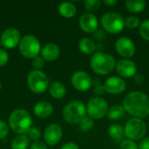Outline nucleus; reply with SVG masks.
I'll use <instances>...</instances> for the list:
<instances>
[{"instance_id":"nucleus-1","label":"nucleus","mask_w":149,"mask_h":149,"mask_svg":"<svg viewBox=\"0 0 149 149\" xmlns=\"http://www.w3.org/2000/svg\"><path fill=\"white\" fill-rule=\"evenodd\" d=\"M122 106L134 118L143 119L149 115V97L140 91H134L126 95Z\"/></svg>"},{"instance_id":"nucleus-2","label":"nucleus","mask_w":149,"mask_h":149,"mask_svg":"<svg viewBox=\"0 0 149 149\" xmlns=\"http://www.w3.org/2000/svg\"><path fill=\"white\" fill-rule=\"evenodd\" d=\"M90 66L96 74L107 75L114 70L116 62L111 54L104 52H97L90 58Z\"/></svg>"},{"instance_id":"nucleus-3","label":"nucleus","mask_w":149,"mask_h":149,"mask_svg":"<svg viewBox=\"0 0 149 149\" xmlns=\"http://www.w3.org/2000/svg\"><path fill=\"white\" fill-rule=\"evenodd\" d=\"M31 124L32 120L31 115L24 109H17L13 111L9 117V125L10 128L19 134L28 133L31 127Z\"/></svg>"},{"instance_id":"nucleus-4","label":"nucleus","mask_w":149,"mask_h":149,"mask_svg":"<svg viewBox=\"0 0 149 149\" xmlns=\"http://www.w3.org/2000/svg\"><path fill=\"white\" fill-rule=\"evenodd\" d=\"M85 116H86V107L79 100L69 102L63 109L64 120L71 124L79 123Z\"/></svg>"},{"instance_id":"nucleus-5","label":"nucleus","mask_w":149,"mask_h":149,"mask_svg":"<svg viewBox=\"0 0 149 149\" xmlns=\"http://www.w3.org/2000/svg\"><path fill=\"white\" fill-rule=\"evenodd\" d=\"M100 24L107 32L119 34L125 27V18L117 12H107L102 15Z\"/></svg>"},{"instance_id":"nucleus-6","label":"nucleus","mask_w":149,"mask_h":149,"mask_svg":"<svg viewBox=\"0 0 149 149\" xmlns=\"http://www.w3.org/2000/svg\"><path fill=\"white\" fill-rule=\"evenodd\" d=\"M125 136L128 140L136 141L142 140L147 134L146 123L139 118H132L128 120L124 127Z\"/></svg>"},{"instance_id":"nucleus-7","label":"nucleus","mask_w":149,"mask_h":149,"mask_svg":"<svg viewBox=\"0 0 149 149\" xmlns=\"http://www.w3.org/2000/svg\"><path fill=\"white\" fill-rule=\"evenodd\" d=\"M20 53L27 58H34L41 52V46L38 39L32 35L24 36L19 43Z\"/></svg>"},{"instance_id":"nucleus-8","label":"nucleus","mask_w":149,"mask_h":149,"mask_svg":"<svg viewBox=\"0 0 149 149\" xmlns=\"http://www.w3.org/2000/svg\"><path fill=\"white\" fill-rule=\"evenodd\" d=\"M109 107L107 101L100 96L92 98L86 105V113L93 120L104 118L108 112Z\"/></svg>"},{"instance_id":"nucleus-9","label":"nucleus","mask_w":149,"mask_h":149,"mask_svg":"<svg viewBox=\"0 0 149 149\" xmlns=\"http://www.w3.org/2000/svg\"><path fill=\"white\" fill-rule=\"evenodd\" d=\"M27 84L29 88L35 93H45L49 86V79L46 75L38 70L30 72L27 77Z\"/></svg>"},{"instance_id":"nucleus-10","label":"nucleus","mask_w":149,"mask_h":149,"mask_svg":"<svg viewBox=\"0 0 149 149\" xmlns=\"http://www.w3.org/2000/svg\"><path fill=\"white\" fill-rule=\"evenodd\" d=\"M72 86L79 92L88 91L93 85L92 77L86 72L79 71L72 74L71 78Z\"/></svg>"},{"instance_id":"nucleus-11","label":"nucleus","mask_w":149,"mask_h":149,"mask_svg":"<svg viewBox=\"0 0 149 149\" xmlns=\"http://www.w3.org/2000/svg\"><path fill=\"white\" fill-rule=\"evenodd\" d=\"M115 49L119 55L128 59L134 55L136 51L134 41L127 37H121L117 39L115 43Z\"/></svg>"},{"instance_id":"nucleus-12","label":"nucleus","mask_w":149,"mask_h":149,"mask_svg":"<svg viewBox=\"0 0 149 149\" xmlns=\"http://www.w3.org/2000/svg\"><path fill=\"white\" fill-rule=\"evenodd\" d=\"M115 69L118 74L122 78H134L137 74V66L135 63L128 58H123L116 63Z\"/></svg>"},{"instance_id":"nucleus-13","label":"nucleus","mask_w":149,"mask_h":149,"mask_svg":"<svg viewBox=\"0 0 149 149\" xmlns=\"http://www.w3.org/2000/svg\"><path fill=\"white\" fill-rule=\"evenodd\" d=\"M79 25L83 31L86 33H94L99 28V20L94 14L85 12L79 19Z\"/></svg>"},{"instance_id":"nucleus-14","label":"nucleus","mask_w":149,"mask_h":149,"mask_svg":"<svg viewBox=\"0 0 149 149\" xmlns=\"http://www.w3.org/2000/svg\"><path fill=\"white\" fill-rule=\"evenodd\" d=\"M105 91L110 94H120L122 93L127 87L126 81L118 76H112L106 79L104 83Z\"/></svg>"},{"instance_id":"nucleus-15","label":"nucleus","mask_w":149,"mask_h":149,"mask_svg":"<svg viewBox=\"0 0 149 149\" xmlns=\"http://www.w3.org/2000/svg\"><path fill=\"white\" fill-rule=\"evenodd\" d=\"M0 42L5 49L15 48L20 43V33L15 28H8L2 33Z\"/></svg>"},{"instance_id":"nucleus-16","label":"nucleus","mask_w":149,"mask_h":149,"mask_svg":"<svg viewBox=\"0 0 149 149\" xmlns=\"http://www.w3.org/2000/svg\"><path fill=\"white\" fill-rule=\"evenodd\" d=\"M62 128L58 124L49 125L44 133V139L45 142L50 146H54L58 144L62 138Z\"/></svg>"},{"instance_id":"nucleus-17","label":"nucleus","mask_w":149,"mask_h":149,"mask_svg":"<svg viewBox=\"0 0 149 149\" xmlns=\"http://www.w3.org/2000/svg\"><path fill=\"white\" fill-rule=\"evenodd\" d=\"M59 47L53 43H48L45 45L41 49L42 58L46 61H53L57 59L59 56Z\"/></svg>"},{"instance_id":"nucleus-18","label":"nucleus","mask_w":149,"mask_h":149,"mask_svg":"<svg viewBox=\"0 0 149 149\" xmlns=\"http://www.w3.org/2000/svg\"><path fill=\"white\" fill-rule=\"evenodd\" d=\"M33 111H34V113L38 117H39L41 119H45V118H47L52 114L53 107H52V104L49 102L40 101L35 105Z\"/></svg>"},{"instance_id":"nucleus-19","label":"nucleus","mask_w":149,"mask_h":149,"mask_svg":"<svg viewBox=\"0 0 149 149\" xmlns=\"http://www.w3.org/2000/svg\"><path fill=\"white\" fill-rule=\"evenodd\" d=\"M58 12L64 17H72L77 13L76 6L70 2H63L58 5Z\"/></svg>"},{"instance_id":"nucleus-20","label":"nucleus","mask_w":149,"mask_h":149,"mask_svg":"<svg viewBox=\"0 0 149 149\" xmlns=\"http://www.w3.org/2000/svg\"><path fill=\"white\" fill-rule=\"evenodd\" d=\"M108 135L115 142H121L125 136L124 127L120 124H113L108 128Z\"/></svg>"},{"instance_id":"nucleus-21","label":"nucleus","mask_w":149,"mask_h":149,"mask_svg":"<svg viewBox=\"0 0 149 149\" xmlns=\"http://www.w3.org/2000/svg\"><path fill=\"white\" fill-rule=\"evenodd\" d=\"M79 49L81 52L89 55L96 50V44L90 38H83L79 41Z\"/></svg>"},{"instance_id":"nucleus-22","label":"nucleus","mask_w":149,"mask_h":149,"mask_svg":"<svg viewBox=\"0 0 149 149\" xmlns=\"http://www.w3.org/2000/svg\"><path fill=\"white\" fill-rule=\"evenodd\" d=\"M49 93L53 98L59 100V99H62L65 95L66 89H65V86H64V84H62L61 82H58V81H55L50 85Z\"/></svg>"},{"instance_id":"nucleus-23","label":"nucleus","mask_w":149,"mask_h":149,"mask_svg":"<svg viewBox=\"0 0 149 149\" xmlns=\"http://www.w3.org/2000/svg\"><path fill=\"white\" fill-rule=\"evenodd\" d=\"M146 2L144 0H127L125 3L126 9L131 13H140L146 8Z\"/></svg>"},{"instance_id":"nucleus-24","label":"nucleus","mask_w":149,"mask_h":149,"mask_svg":"<svg viewBox=\"0 0 149 149\" xmlns=\"http://www.w3.org/2000/svg\"><path fill=\"white\" fill-rule=\"evenodd\" d=\"M125 113H126V111H125L123 106L114 105L108 109L107 115L108 119L111 120H119L120 119L124 117Z\"/></svg>"},{"instance_id":"nucleus-25","label":"nucleus","mask_w":149,"mask_h":149,"mask_svg":"<svg viewBox=\"0 0 149 149\" xmlns=\"http://www.w3.org/2000/svg\"><path fill=\"white\" fill-rule=\"evenodd\" d=\"M29 146V138L24 134L17 136L11 142V149H26Z\"/></svg>"},{"instance_id":"nucleus-26","label":"nucleus","mask_w":149,"mask_h":149,"mask_svg":"<svg viewBox=\"0 0 149 149\" xmlns=\"http://www.w3.org/2000/svg\"><path fill=\"white\" fill-rule=\"evenodd\" d=\"M101 3H102L101 0H86L84 2V6L88 12L92 13L93 11L99 10Z\"/></svg>"},{"instance_id":"nucleus-27","label":"nucleus","mask_w":149,"mask_h":149,"mask_svg":"<svg viewBox=\"0 0 149 149\" xmlns=\"http://www.w3.org/2000/svg\"><path fill=\"white\" fill-rule=\"evenodd\" d=\"M139 32L141 37L149 41V19H144L139 27Z\"/></svg>"},{"instance_id":"nucleus-28","label":"nucleus","mask_w":149,"mask_h":149,"mask_svg":"<svg viewBox=\"0 0 149 149\" xmlns=\"http://www.w3.org/2000/svg\"><path fill=\"white\" fill-rule=\"evenodd\" d=\"M141 20L136 16H128L127 18H125V26H127L129 29H135L140 27L141 25Z\"/></svg>"},{"instance_id":"nucleus-29","label":"nucleus","mask_w":149,"mask_h":149,"mask_svg":"<svg viewBox=\"0 0 149 149\" xmlns=\"http://www.w3.org/2000/svg\"><path fill=\"white\" fill-rule=\"evenodd\" d=\"M93 126H94L93 119H92L88 115L87 116H85L81 120V121L79 122V127H80L81 130L84 131V132H87V131L91 130L93 127Z\"/></svg>"},{"instance_id":"nucleus-30","label":"nucleus","mask_w":149,"mask_h":149,"mask_svg":"<svg viewBox=\"0 0 149 149\" xmlns=\"http://www.w3.org/2000/svg\"><path fill=\"white\" fill-rule=\"evenodd\" d=\"M120 149H139L137 143L131 140H124L120 144Z\"/></svg>"},{"instance_id":"nucleus-31","label":"nucleus","mask_w":149,"mask_h":149,"mask_svg":"<svg viewBox=\"0 0 149 149\" xmlns=\"http://www.w3.org/2000/svg\"><path fill=\"white\" fill-rule=\"evenodd\" d=\"M28 136L31 140L37 141V140L40 137V131L37 127H31V129L28 131Z\"/></svg>"},{"instance_id":"nucleus-32","label":"nucleus","mask_w":149,"mask_h":149,"mask_svg":"<svg viewBox=\"0 0 149 149\" xmlns=\"http://www.w3.org/2000/svg\"><path fill=\"white\" fill-rule=\"evenodd\" d=\"M9 133V127L5 122L0 120V140L4 139Z\"/></svg>"},{"instance_id":"nucleus-33","label":"nucleus","mask_w":149,"mask_h":149,"mask_svg":"<svg viewBox=\"0 0 149 149\" xmlns=\"http://www.w3.org/2000/svg\"><path fill=\"white\" fill-rule=\"evenodd\" d=\"M32 65H33L36 69H38V70L39 71V69H42V68L44 67V65H45L44 59H43L41 57H39V56L34 58L33 60H32Z\"/></svg>"},{"instance_id":"nucleus-34","label":"nucleus","mask_w":149,"mask_h":149,"mask_svg":"<svg viewBox=\"0 0 149 149\" xmlns=\"http://www.w3.org/2000/svg\"><path fill=\"white\" fill-rule=\"evenodd\" d=\"M8 59H9V56L7 52L3 49H0V66L6 65Z\"/></svg>"},{"instance_id":"nucleus-35","label":"nucleus","mask_w":149,"mask_h":149,"mask_svg":"<svg viewBox=\"0 0 149 149\" xmlns=\"http://www.w3.org/2000/svg\"><path fill=\"white\" fill-rule=\"evenodd\" d=\"M31 149H47V146L44 142L37 141H34L31 144Z\"/></svg>"},{"instance_id":"nucleus-36","label":"nucleus","mask_w":149,"mask_h":149,"mask_svg":"<svg viewBox=\"0 0 149 149\" xmlns=\"http://www.w3.org/2000/svg\"><path fill=\"white\" fill-rule=\"evenodd\" d=\"M93 35H94V38H95L97 40L100 41V42L106 38V33H105V31H102V30H99V29L93 33Z\"/></svg>"},{"instance_id":"nucleus-37","label":"nucleus","mask_w":149,"mask_h":149,"mask_svg":"<svg viewBox=\"0 0 149 149\" xmlns=\"http://www.w3.org/2000/svg\"><path fill=\"white\" fill-rule=\"evenodd\" d=\"M138 146L139 149H149V137L143 138Z\"/></svg>"},{"instance_id":"nucleus-38","label":"nucleus","mask_w":149,"mask_h":149,"mask_svg":"<svg viewBox=\"0 0 149 149\" xmlns=\"http://www.w3.org/2000/svg\"><path fill=\"white\" fill-rule=\"evenodd\" d=\"M60 149H79V148L74 142H67V143L64 144Z\"/></svg>"},{"instance_id":"nucleus-39","label":"nucleus","mask_w":149,"mask_h":149,"mask_svg":"<svg viewBox=\"0 0 149 149\" xmlns=\"http://www.w3.org/2000/svg\"><path fill=\"white\" fill-rule=\"evenodd\" d=\"M105 92H106V91H105L104 86H101V85H100V84L96 85V87H95V89H94V93H95L96 94L102 95Z\"/></svg>"},{"instance_id":"nucleus-40","label":"nucleus","mask_w":149,"mask_h":149,"mask_svg":"<svg viewBox=\"0 0 149 149\" xmlns=\"http://www.w3.org/2000/svg\"><path fill=\"white\" fill-rule=\"evenodd\" d=\"M103 3H104L105 5H107L108 7H113L114 5L117 4L118 1L117 0H104Z\"/></svg>"},{"instance_id":"nucleus-41","label":"nucleus","mask_w":149,"mask_h":149,"mask_svg":"<svg viewBox=\"0 0 149 149\" xmlns=\"http://www.w3.org/2000/svg\"><path fill=\"white\" fill-rule=\"evenodd\" d=\"M134 81H135L137 84H141V83L144 81L143 76L141 75V74H136V75L134 77Z\"/></svg>"},{"instance_id":"nucleus-42","label":"nucleus","mask_w":149,"mask_h":149,"mask_svg":"<svg viewBox=\"0 0 149 149\" xmlns=\"http://www.w3.org/2000/svg\"><path fill=\"white\" fill-rule=\"evenodd\" d=\"M1 86H1V82H0V90H1Z\"/></svg>"},{"instance_id":"nucleus-43","label":"nucleus","mask_w":149,"mask_h":149,"mask_svg":"<svg viewBox=\"0 0 149 149\" xmlns=\"http://www.w3.org/2000/svg\"><path fill=\"white\" fill-rule=\"evenodd\" d=\"M2 45V44H1V42H0V45Z\"/></svg>"},{"instance_id":"nucleus-44","label":"nucleus","mask_w":149,"mask_h":149,"mask_svg":"<svg viewBox=\"0 0 149 149\" xmlns=\"http://www.w3.org/2000/svg\"><path fill=\"white\" fill-rule=\"evenodd\" d=\"M148 126H149V122H148Z\"/></svg>"}]
</instances>
